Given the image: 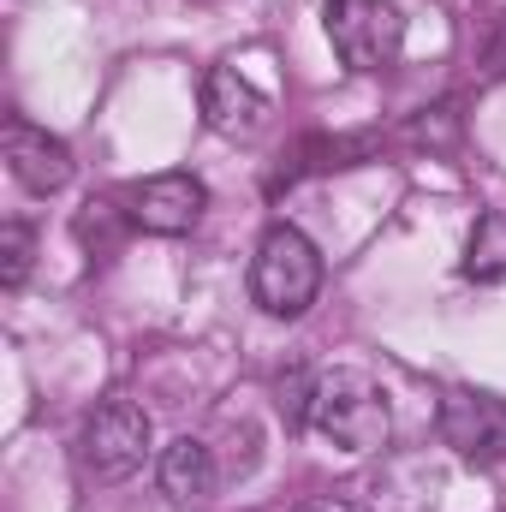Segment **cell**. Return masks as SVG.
<instances>
[{
    "instance_id": "1",
    "label": "cell",
    "mask_w": 506,
    "mask_h": 512,
    "mask_svg": "<svg viewBox=\"0 0 506 512\" xmlns=\"http://www.w3.org/2000/svg\"><path fill=\"white\" fill-rule=\"evenodd\" d=\"M310 423L340 453H381L387 429H393V411H387V393L364 370H328V376H316Z\"/></svg>"
},
{
    "instance_id": "2",
    "label": "cell",
    "mask_w": 506,
    "mask_h": 512,
    "mask_svg": "<svg viewBox=\"0 0 506 512\" xmlns=\"http://www.w3.org/2000/svg\"><path fill=\"white\" fill-rule=\"evenodd\" d=\"M322 292V256L316 245L292 227V221H274L262 239H256L251 256V298L268 310V316H304Z\"/></svg>"
},
{
    "instance_id": "3",
    "label": "cell",
    "mask_w": 506,
    "mask_h": 512,
    "mask_svg": "<svg viewBox=\"0 0 506 512\" xmlns=\"http://www.w3.org/2000/svg\"><path fill=\"white\" fill-rule=\"evenodd\" d=\"M322 24H328L340 66L364 78L387 72L405 48V18L393 0H322Z\"/></svg>"
},
{
    "instance_id": "4",
    "label": "cell",
    "mask_w": 506,
    "mask_h": 512,
    "mask_svg": "<svg viewBox=\"0 0 506 512\" xmlns=\"http://www.w3.org/2000/svg\"><path fill=\"white\" fill-rule=\"evenodd\" d=\"M149 459V411L131 399H102L78 429V465L96 483H126Z\"/></svg>"
},
{
    "instance_id": "5",
    "label": "cell",
    "mask_w": 506,
    "mask_h": 512,
    "mask_svg": "<svg viewBox=\"0 0 506 512\" xmlns=\"http://www.w3.org/2000/svg\"><path fill=\"white\" fill-rule=\"evenodd\" d=\"M441 441L471 459V465H501L506 459V399L483 393V387H447L441 411H435Z\"/></svg>"
},
{
    "instance_id": "6",
    "label": "cell",
    "mask_w": 506,
    "mask_h": 512,
    "mask_svg": "<svg viewBox=\"0 0 506 512\" xmlns=\"http://www.w3.org/2000/svg\"><path fill=\"white\" fill-rule=\"evenodd\" d=\"M126 203H131L126 221L137 227V233L179 239V233H191V227L203 221V209H209V191H203V179H191V173H155V179L131 185Z\"/></svg>"
},
{
    "instance_id": "7",
    "label": "cell",
    "mask_w": 506,
    "mask_h": 512,
    "mask_svg": "<svg viewBox=\"0 0 506 512\" xmlns=\"http://www.w3.org/2000/svg\"><path fill=\"white\" fill-rule=\"evenodd\" d=\"M6 173L30 191V197H54L72 185V149L42 126H24L12 120L6 126Z\"/></svg>"
},
{
    "instance_id": "8",
    "label": "cell",
    "mask_w": 506,
    "mask_h": 512,
    "mask_svg": "<svg viewBox=\"0 0 506 512\" xmlns=\"http://www.w3.org/2000/svg\"><path fill=\"white\" fill-rule=\"evenodd\" d=\"M268 114H274L268 96L256 90L239 66H209L203 72V120H209V131H221V137H256V131L268 126Z\"/></svg>"
},
{
    "instance_id": "9",
    "label": "cell",
    "mask_w": 506,
    "mask_h": 512,
    "mask_svg": "<svg viewBox=\"0 0 506 512\" xmlns=\"http://www.w3.org/2000/svg\"><path fill=\"white\" fill-rule=\"evenodd\" d=\"M155 483H161V495H167V501H179V507L209 501V495H215V483H221L215 447H209V441H197V435L167 441V447H161V459H155Z\"/></svg>"
},
{
    "instance_id": "10",
    "label": "cell",
    "mask_w": 506,
    "mask_h": 512,
    "mask_svg": "<svg viewBox=\"0 0 506 512\" xmlns=\"http://www.w3.org/2000/svg\"><path fill=\"white\" fill-rule=\"evenodd\" d=\"M465 274H471V280H483V286H501V280H506V209H489V215L471 227Z\"/></svg>"
},
{
    "instance_id": "11",
    "label": "cell",
    "mask_w": 506,
    "mask_h": 512,
    "mask_svg": "<svg viewBox=\"0 0 506 512\" xmlns=\"http://www.w3.org/2000/svg\"><path fill=\"white\" fill-rule=\"evenodd\" d=\"M310 405H316V376H310L304 364H292V370L274 382V411H280V423L298 435V429L310 423Z\"/></svg>"
},
{
    "instance_id": "12",
    "label": "cell",
    "mask_w": 506,
    "mask_h": 512,
    "mask_svg": "<svg viewBox=\"0 0 506 512\" xmlns=\"http://www.w3.org/2000/svg\"><path fill=\"white\" fill-rule=\"evenodd\" d=\"M30 262H36V233H30L24 221H6V227H0V286L18 292V286L30 280Z\"/></svg>"
},
{
    "instance_id": "13",
    "label": "cell",
    "mask_w": 506,
    "mask_h": 512,
    "mask_svg": "<svg viewBox=\"0 0 506 512\" xmlns=\"http://www.w3.org/2000/svg\"><path fill=\"white\" fill-rule=\"evenodd\" d=\"M78 239L108 256L114 245H120V209H114V203H90V209L78 215Z\"/></svg>"
},
{
    "instance_id": "14",
    "label": "cell",
    "mask_w": 506,
    "mask_h": 512,
    "mask_svg": "<svg viewBox=\"0 0 506 512\" xmlns=\"http://www.w3.org/2000/svg\"><path fill=\"white\" fill-rule=\"evenodd\" d=\"M483 66H489V78H506V12L495 18V30H489V48H483Z\"/></svg>"
},
{
    "instance_id": "15",
    "label": "cell",
    "mask_w": 506,
    "mask_h": 512,
    "mask_svg": "<svg viewBox=\"0 0 506 512\" xmlns=\"http://www.w3.org/2000/svg\"><path fill=\"white\" fill-rule=\"evenodd\" d=\"M191 6H215V0H191Z\"/></svg>"
},
{
    "instance_id": "16",
    "label": "cell",
    "mask_w": 506,
    "mask_h": 512,
    "mask_svg": "<svg viewBox=\"0 0 506 512\" xmlns=\"http://www.w3.org/2000/svg\"><path fill=\"white\" fill-rule=\"evenodd\" d=\"M298 512H316V507H298Z\"/></svg>"
},
{
    "instance_id": "17",
    "label": "cell",
    "mask_w": 506,
    "mask_h": 512,
    "mask_svg": "<svg viewBox=\"0 0 506 512\" xmlns=\"http://www.w3.org/2000/svg\"><path fill=\"white\" fill-rule=\"evenodd\" d=\"M501 512H506V507H501Z\"/></svg>"
}]
</instances>
